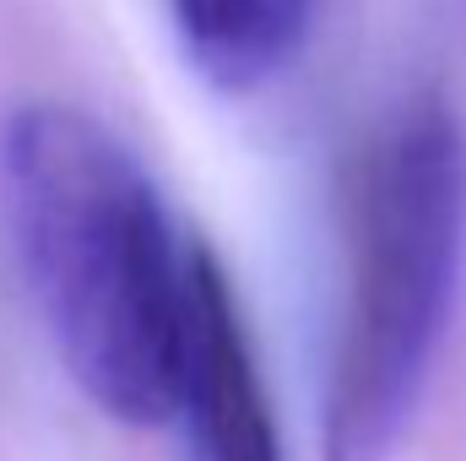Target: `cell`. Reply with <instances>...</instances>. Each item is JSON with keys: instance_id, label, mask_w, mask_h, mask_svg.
I'll return each instance as SVG.
<instances>
[{"instance_id": "1", "label": "cell", "mask_w": 466, "mask_h": 461, "mask_svg": "<svg viewBox=\"0 0 466 461\" xmlns=\"http://www.w3.org/2000/svg\"><path fill=\"white\" fill-rule=\"evenodd\" d=\"M0 201L66 374L115 424L174 418L190 233L141 158L87 109L38 98L0 125Z\"/></svg>"}, {"instance_id": "2", "label": "cell", "mask_w": 466, "mask_h": 461, "mask_svg": "<svg viewBox=\"0 0 466 461\" xmlns=\"http://www.w3.org/2000/svg\"><path fill=\"white\" fill-rule=\"evenodd\" d=\"M461 244V130L440 98L385 115L348 163L326 456L380 461L429 380Z\"/></svg>"}, {"instance_id": "3", "label": "cell", "mask_w": 466, "mask_h": 461, "mask_svg": "<svg viewBox=\"0 0 466 461\" xmlns=\"http://www.w3.org/2000/svg\"><path fill=\"white\" fill-rule=\"evenodd\" d=\"M174 418L185 424L190 461H288L233 277L218 261V250L196 233H190V271H185V343H179Z\"/></svg>"}, {"instance_id": "4", "label": "cell", "mask_w": 466, "mask_h": 461, "mask_svg": "<svg viewBox=\"0 0 466 461\" xmlns=\"http://www.w3.org/2000/svg\"><path fill=\"white\" fill-rule=\"evenodd\" d=\"M320 0H163L179 55L218 93H255L304 49Z\"/></svg>"}]
</instances>
